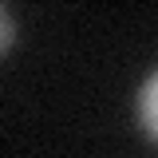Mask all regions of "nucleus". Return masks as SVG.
I'll return each mask as SVG.
<instances>
[{
    "instance_id": "obj_1",
    "label": "nucleus",
    "mask_w": 158,
    "mask_h": 158,
    "mask_svg": "<svg viewBox=\"0 0 158 158\" xmlns=\"http://www.w3.org/2000/svg\"><path fill=\"white\" fill-rule=\"evenodd\" d=\"M138 118H142L146 135L158 138V71L146 79V83H142V91H138Z\"/></svg>"
},
{
    "instance_id": "obj_2",
    "label": "nucleus",
    "mask_w": 158,
    "mask_h": 158,
    "mask_svg": "<svg viewBox=\"0 0 158 158\" xmlns=\"http://www.w3.org/2000/svg\"><path fill=\"white\" fill-rule=\"evenodd\" d=\"M16 40V24H12V16L0 8V52H8V44Z\"/></svg>"
}]
</instances>
